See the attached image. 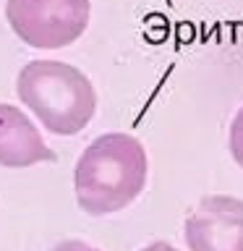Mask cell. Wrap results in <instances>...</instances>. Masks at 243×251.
Returning a JSON list of instances; mask_svg holds the SVG:
<instances>
[{"mask_svg": "<svg viewBox=\"0 0 243 251\" xmlns=\"http://www.w3.org/2000/svg\"><path fill=\"white\" fill-rule=\"evenodd\" d=\"M146 173V149L133 133H102L73 168L76 204L92 217L115 215L141 196Z\"/></svg>", "mask_w": 243, "mask_h": 251, "instance_id": "cell-1", "label": "cell"}, {"mask_svg": "<svg viewBox=\"0 0 243 251\" xmlns=\"http://www.w3.org/2000/svg\"><path fill=\"white\" fill-rule=\"evenodd\" d=\"M16 94L55 136H76L97 115L94 84L84 71L63 60H29L19 71Z\"/></svg>", "mask_w": 243, "mask_h": 251, "instance_id": "cell-2", "label": "cell"}, {"mask_svg": "<svg viewBox=\"0 0 243 251\" xmlns=\"http://www.w3.org/2000/svg\"><path fill=\"white\" fill-rule=\"evenodd\" d=\"M92 19L89 0H8L5 21L24 45L60 50L86 31Z\"/></svg>", "mask_w": 243, "mask_h": 251, "instance_id": "cell-3", "label": "cell"}, {"mask_svg": "<svg viewBox=\"0 0 243 251\" xmlns=\"http://www.w3.org/2000/svg\"><path fill=\"white\" fill-rule=\"evenodd\" d=\"M183 235L188 251H243V199L204 196L186 217Z\"/></svg>", "mask_w": 243, "mask_h": 251, "instance_id": "cell-4", "label": "cell"}, {"mask_svg": "<svg viewBox=\"0 0 243 251\" xmlns=\"http://www.w3.org/2000/svg\"><path fill=\"white\" fill-rule=\"evenodd\" d=\"M58 157L45 144L42 133L21 107L0 102V168L21 170Z\"/></svg>", "mask_w": 243, "mask_h": 251, "instance_id": "cell-5", "label": "cell"}, {"mask_svg": "<svg viewBox=\"0 0 243 251\" xmlns=\"http://www.w3.org/2000/svg\"><path fill=\"white\" fill-rule=\"evenodd\" d=\"M227 144H230L233 160L243 168V107H238V113L233 115V123H230V139H227Z\"/></svg>", "mask_w": 243, "mask_h": 251, "instance_id": "cell-6", "label": "cell"}, {"mask_svg": "<svg viewBox=\"0 0 243 251\" xmlns=\"http://www.w3.org/2000/svg\"><path fill=\"white\" fill-rule=\"evenodd\" d=\"M50 251H99V249H94L92 243H86V241H78V238H71V241H60L55 249Z\"/></svg>", "mask_w": 243, "mask_h": 251, "instance_id": "cell-7", "label": "cell"}, {"mask_svg": "<svg viewBox=\"0 0 243 251\" xmlns=\"http://www.w3.org/2000/svg\"><path fill=\"white\" fill-rule=\"evenodd\" d=\"M141 251H178V249L168 241H154V243H149V246H144Z\"/></svg>", "mask_w": 243, "mask_h": 251, "instance_id": "cell-8", "label": "cell"}]
</instances>
